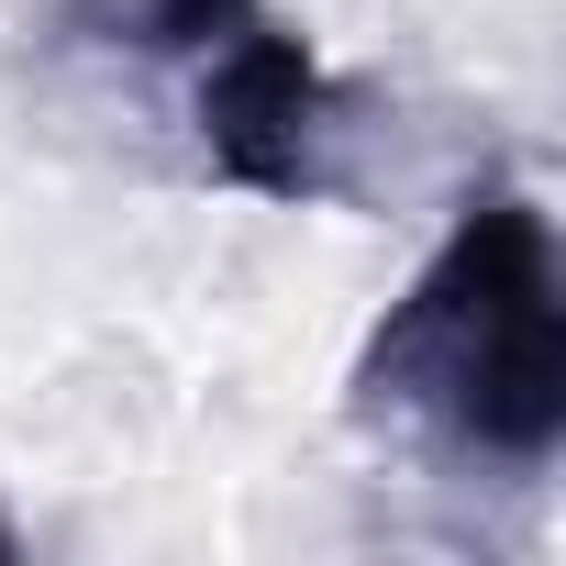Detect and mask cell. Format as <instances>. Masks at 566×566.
Returning <instances> with one entry per match:
<instances>
[{"label": "cell", "instance_id": "cell-1", "mask_svg": "<svg viewBox=\"0 0 566 566\" xmlns=\"http://www.w3.org/2000/svg\"><path fill=\"white\" fill-rule=\"evenodd\" d=\"M356 422L422 433L455 467L544 478L566 444V266L522 178L467 189L422 277L378 312L345 378Z\"/></svg>", "mask_w": 566, "mask_h": 566}, {"label": "cell", "instance_id": "cell-2", "mask_svg": "<svg viewBox=\"0 0 566 566\" xmlns=\"http://www.w3.org/2000/svg\"><path fill=\"white\" fill-rule=\"evenodd\" d=\"M200 67V167L244 200H345V134H356V90L290 34V23H266L244 12L222 45L189 56Z\"/></svg>", "mask_w": 566, "mask_h": 566}, {"label": "cell", "instance_id": "cell-3", "mask_svg": "<svg viewBox=\"0 0 566 566\" xmlns=\"http://www.w3.org/2000/svg\"><path fill=\"white\" fill-rule=\"evenodd\" d=\"M244 12H255V0H67L56 34L67 45H123V56H200Z\"/></svg>", "mask_w": 566, "mask_h": 566}, {"label": "cell", "instance_id": "cell-4", "mask_svg": "<svg viewBox=\"0 0 566 566\" xmlns=\"http://www.w3.org/2000/svg\"><path fill=\"white\" fill-rule=\"evenodd\" d=\"M12 555H23V533H12V511H0V566H12Z\"/></svg>", "mask_w": 566, "mask_h": 566}]
</instances>
